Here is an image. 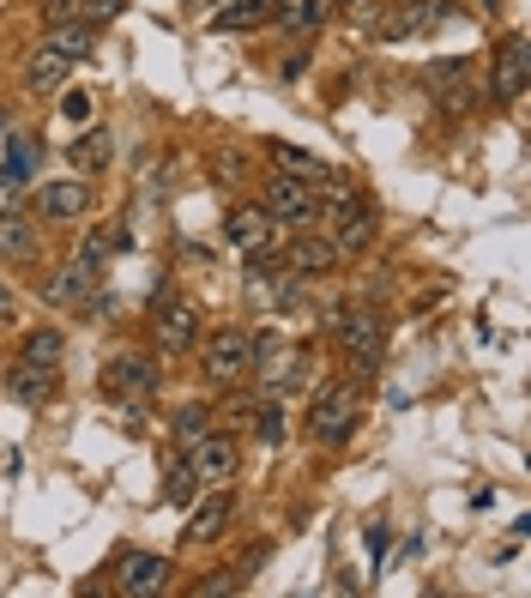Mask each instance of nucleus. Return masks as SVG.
I'll list each match as a JSON object with an SVG mask.
<instances>
[{"label": "nucleus", "instance_id": "1", "mask_svg": "<svg viewBox=\"0 0 531 598\" xmlns=\"http://www.w3.org/2000/svg\"><path fill=\"white\" fill-rule=\"evenodd\" d=\"M332 339H339V351L351 357L362 375H374V363H381V345H386V321L374 309H357V302H344V309L327 314Z\"/></svg>", "mask_w": 531, "mask_h": 598}, {"label": "nucleus", "instance_id": "2", "mask_svg": "<svg viewBox=\"0 0 531 598\" xmlns=\"http://www.w3.org/2000/svg\"><path fill=\"white\" fill-rule=\"evenodd\" d=\"M357 412H362L357 381H332V387H320L315 412H308V429H315L320 448H339V441L357 429Z\"/></svg>", "mask_w": 531, "mask_h": 598}, {"label": "nucleus", "instance_id": "3", "mask_svg": "<svg viewBox=\"0 0 531 598\" xmlns=\"http://www.w3.org/2000/svg\"><path fill=\"white\" fill-rule=\"evenodd\" d=\"M200 369H205V381H212V387H236V381H248V369H254V339L236 333V327L212 333V339H205V351H200Z\"/></svg>", "mask_w": 531, "mask_h": 598}, {"label": "nucleus", "instance_id": "4", "mask_svg": "<svg viewBox=\"0 0 531 598\" xmlns=\"http://www.w3.org/2000/svg\"><path fill=\"white\" fill-rule=\"evenodd\" d=\"M266 212L278 218V231H308V224L320 218V194L308 182H296V175H272L266 182Z\"/></svg>", "mask_w": 531, "mask_h": 598}, {"label": "nucleus", "instance_id": "5", "mask_svg": "<svg viewBox=\"0 0 531 598\" xmlns=\"http://www.w3.org/2000/svg\"><path fill=\"white\" fill-rule=\"evenodd\" d=\"M151 339H158L163 357H181V351H193V339H200V309H193V302H181V297H158Z\"/></svg>", "mask_w": 531, "mask_h": 598}, {"label": "nucleus", "instance_id": "6", "mask_svg": "<svg viewBox=\"0 0 531 598\" xmlns=\"http://www.w3.org/2000/svg\"><path fill=\"white\" fill-rule=\"evenodd\" d=\"M43 302H49V309H97V302H103L97 266H85V260L55 266V273H49V285H43Z\"/></svg>", "mask_w": 531, "mask_h": 598}, {"label": "nucleus", "instance_id": "7", "mask_svg": "<svg viewBox=\"0 0 531 598\" xmlns=\"http://www.w3.org/2000/svg\"><path fill=\"white\" fill-rule=\"evenodd\" d=\"M230 520H236V495L212 483V495H200V502H193V514H188V526H181V538H188V544H217V538L230 532Z\"/></svg>", "mask_w": 531, "mask_h": 598}, {"label": "nucleus", "instance_id": "8", "mask_svg": "<svg viewBox=\"0 0 531 598\" xmlns=\"http://www.w3.org/2000/svg\"><path fill=\"white\" fill-rule=\"evenodd\" d=\"M103 381H109V393H121V399H151V393H158V363H151L146 351H121V357H109Z\"/></svg>", "mask_w": 531, "mask_h": 598}, {"label": "nucleus", "instance_id": "9", "mask_svg": "<svg viewBox=\"0 0 531 598\" xmlns=\"http://www.w3.org/2000/svg\"><path fill=\"white\" fill-rule=\"evenodd\" d=\"M188 472H193V483H230L236 478V441L230 436H200L188 448Z\"/></svg>", "mask_w": 531, "mask_h": 598}, {"label": "nucleus", "instance_id": "10", "mask_svg": "<svg viewBox=\"0 0 531 598\" xmlns=\"http://www.w3.org/2000/svg\"><path fill=\"white\" fill-rule=\"evenodd\" d=\"M224 236H230V248H242V254L272 248V242H278V218H272L266 206H236L224 218Z\"/></svg>", "mask_w": 531, "mask_h": 598}, {"label": "nucleus", "instance_id": "11", "mask_svg": "<svg viewBox=\"0 0 531 598\" xmlns=\"http://www.w3.org/2000/svg\"><path fill=\"white\" fill-rule=\"evenodd\" d=\"M278 254H284V266H290L296 278H320V273H332V266L344 260V254L332 248V236H290Z\"/></svg>", "mask_w": 531, "mask_h": 598}, {"label": "nucleus", "instance_id": "12", "mask_svg": "<svg viewBox=\"0 0 531 598\" xmlns=\"http://www.w3.org/2000/svg\"><path fill=\"white\" fill-rule=\"evenodd\" d=\"M447 12H453V0H411L405 12H386V19H381V36H386V43H405V36L435 31Z\"/></svg>", "mask_w": 531, "mask_h": 598}, {"label": "nucleus", "instance_id": "13", "mask_svg": "<svg viewBox=\"0 0 531 598\" xmlns=\"http://www.w3.org/2000/svg\"><path fill=\"white\" fill-rule=\"evenodd\" d=\"M170 587V556H121V575H115V592L146 598Z\"/></svg>", "mask_w": 531, "mask_h": 598}, {"label": "nucleus", "instance_id": "14", "mask_svg": "<svg viewBox=\"0 0 531 598\" xmlns=\"http://www.w3.org/2000/svg\"><path fill=\"white\" fill-rule=\"evenodd\" d=\"M374 236H381V218H374L362 200H357L351 212H339V218H332V248H339V254H369Z\"/></svg>", "mask_w": 531, "mask_h": 598}, {"label": "nucleus", "instance_id": "15", "mask_svg": "<svg viewBox=\"0 0 531 598\" xmlns=\"http://www.w3.org/2000/svg\"><path fill=\"white\" fill-rule=\"evenodd\" d=\"M67 73H73V61L61 55V49H49V43H36L31 61H24V85H31L36 97H55L61 85H67Z\"/></svg>", "mask_w": 531, "mask_h": 598}, {"label": "nucleus", "instance_id": "16", "mask_svg": "<svg viewBox=\"0 0 531 598\" xmlns=\"http://www.w3.org/2000/svg\"><path fill=\"white\" fill-rule=\"evenodd\" d=\"M525 85H531V55H525V36H508L501 43V55H496V97H525Z\"/></svg>", "mask_w": 531, "mask_h": 598}, {"label": "nucleus", "instance_id": "17", "mask_svg": "<svg viewBox=\"0 0 531 598\" xmlns=\"http://www.w3.org/2000/svg\"><path fill=\"white\" fill-rule=\"evenodd\" d=\"M36 206H43V218L49 224H67V218H85V206H91V188L73 175V182H49L43 194H36Z\"/></svg>", "mask_w": 531, "mask_h": 598}, {"label": "nucleus", "instance_id": "18", "mask_svg": "<svg viewBox=\"0 0 531 598\" xmlns=\"http://www.w3.org/2000/svg\"><path fill=\"white\" fill-rule=\"evenodd\" d=\"M429 85H435V104H447V109H465L471 104V61H435L429 67Z\"/></svg>", "mask_w": 531, "mask_h": 598}, {"label": "nucleus", "instance_id": "19", "mask_svg": "<svg viewBox=\"0 0 531 598\" xmlns=\"http://www.w3.org/2000/svg\"><path fill=\"white\" fill-rule=\"evenodd\" d=\"M272 19H278L290 36H308L332 19V0H272Z\"/></svg>", "mask_w": 531, "mask_h": 598}, {"label": "nucleus", "instance_id": "20", "mask_svg": "<svg viewBox=\"0 0 531 598\" xmlns=\"http://www.w3.org/2000/svg\"><path fill=\"white\" fill-rule=\"evenodd\" d=\"M36 248H43L36 218H24V212H0V260H31Z\"/></svg>", "mask_w": 531, "mask_h": 598}, {"label": "nucleus", "instance_id": "21", "mask_svg": "<svg viewBox=\"0 0 531 598\" xmlns=\"http://www.w3.org/2000/svg\"><path fill=\"white\" fill-rule=\"evenodd\" d=\"M272 363L266 369V393H296V387H308V375H315V357H308V351H272Z\"/></svg>", "mask_w": 531, "mask_h": 598}, {"label": "nucleus", "instance_id": "22", "mask_svg": "<svg viewBox=\"0 0 531 598\" xmlns=\"http://www.w3.org/2000/svg\"><path fill=\"white\" fill-rule=\"evenodd\" d=\"M43 43H49V49H61L67 61H85L91 49H97V24H85V19H55Z\"/></svg>", "mask_w": 531, "mask_h": 598}, {"label": "nucleus", "instance_id": "23", "mask_svg": "<svg viewBox=\"0 0 531 598\" xmlns=\"http://www.w3.org/2000/svg\"><path fill=\"white\" fill-rule=\"evenodd\" d=\"M109 158H115V146H109V134H103V127H91V134H79L67 146V163L79 175H97V170H109Z\"/></svg>", "mask_w": 531, "mask_h": 598}, {"label": "nucleus", "instance_id": "24", "mask_svg": "<svg viewBox=\"0 0 531 598\" xmlns=\"http://www.w3.org/2000/svg\"><path fill=\"white\" fill-rule=\"evenodd\" d=\"M272 163H278L284 175H296V182H332V163H320V158H308V151H296V146H284V139H272Z\"/></svg>", "mask_w": 531, "mask_h": 598}, {"label": "nucleus", "instance_id": "25", "mask_svg": "<svg viewBox=\"0 0 531 598\" xmlns=\"http://www.w3.org/2000/svg\"><path fill=\"white\" fill-rule=\"evenodd\" d=\"M121 248H127L121 224H91V231H85V242H79V260H85V266H97V273H103V266H109Z\"/></svg>", "mask_w": 531, "mask_h": 598}, {"label": "nucleus", "instance_id": "26", "mask_svg": "<svg viewBox=\"0 0 531 598\" xmlns=\"http://www.w3.org/2000/svg\"><path fill=\"white\" fill-rule=\"evenodd\" d=\"M7 387H12V399H19V405H43L49 393H55V369L19 363V369H12V381H7Z\"/></svg>", "mask_w": 531, "mask_h": 598}, {"label": "nucleus", "instance_id": "27", "mask_svg": "<svg viewBox=\"0 0 531 598\" xmlns=\"http://www.w3.org/2000/svg\"><path fill=\"white\" fill-rule=\"evenodd\" d=\"M272 19V0H224V7L212 12L217 31H254V24Z\"/></svg>", "mask_w": 531, "mask_h": 598}, {"label": "nucleus", "instance_id": "28", "mask_svg": "<svg viewBox=\"0 0 531 598\" xmlns=\"http://www.w3.org/2000/svg\"><path fill=\"white\" fill-rule=\"evenodd\" d=\"M61 357H67V333H55V327H36V333H24V363L55 369Z\"/></svg>", "mask_w": 531, "mask_h": 598}, {"label": "nucleus", "instance_id": "29", "mask_svg": "<svg viewBox=\"0 0 531 598\" xmlns=\"http://www.w3.org/2000/svg\"><path fill=\"white\" fill-rule=\"evenodd\" d=\"M170 429H176V441H181V448H193V441H200L205 429H212V412H205V405H181Z\"/></svg>", "mask_w": 531, "mask_h": 598}, {"label": "nucleus", "instance_id": "30", "mask_svg": "<svg viewBox=\"0 0 531 598\" xmlns=\"http://www.w3.org/2000/svg\"><path fill=\"white\" fill-rule=\"evenodd\" d=\"M236 587H242V568H217V575L200 580V598H224V592H236Z\"/></svg>", "mask_w": 531, "mask_h": 598}, {"label": "nucleus", "instance_id": "31", "mask_svg": "<svg viewBox=\"0 0 531 598\" xmlns=\"http://www.w3.org/2000/svg\"><path fill=\"white\" fill-rule=\"evenodd\" d=\"M261 441H266V448H278V441H284V412H278V399L261 405Z\"/></svg>", "mask_w": 531, "mask_h": 598}, {"label": "nucleus", "instance_id": "32", "mask_svg": "<svg viewBox=\"0 0 531 598\" xmlns=\"http://www.w3.org/2000/svg\"><path fill=\"white\" fill-rule=\"evenodd\" d=\"M121 7H127V0H79V19L85 24H103V19H115Z\"/></svg>", "mask_w": 531, "mask_h": 598}, {"label": "nucleus", "instance_id": "33", "mask_svg": "<svg viewBox=\"0 0 531 598\" xmlns=\"http://www.w3.org/2000/svg\"><path fill=\"white\" fill-rule=\"evenodd\" d=\"M212 175H217V182H242V158H236V151H217Z\"/></svg>", "mask_w": 531, "mask_h": 598}, {"label": "nucleus", "instance_id": "34", "mask_svg": "<svg viewBox=\"0 0 531 598\" xmlns=\"http://www.w3.org/2000/svg\"><path fill=\"white\" fill-rule=\"evenodd\" d=\"M344 12H351V24H362V31H369V24L381 19V0H344Z\"/></svg>", "mask_w": 531, "mask_h": 598}, {"label": "nucleus", "instance_id": "35", "mask_svg": "<svg viewBox=\"0 0 531 598\" xmlns=\"http://www.w3.org/2000/svg\"><path fill=\"white\" fill-rule=\"evenodd\" d=\"M188 495H193V472H188V460H181L170 472V502H188Z\"/></svg>", "mask_w": 531, "mask_h": 598}, {"label": "nucleus", "instance_id": "36", "mask_svg": "<svg viewBox=\"0 0 531 598\" xmlns=\"http://www.w3.org/2000/svg\"><path fill=\"white\" fill-rule=\"evenodd\" d=\"M61 116H67V121H85V116H91V97H85V92H67V97H61Z\"/></svg>", "mask_w": 531, "mask_h": 598}, {"label": "nucleus", "instance_id": "37", "mask_svg": "<svg viewBox=\"0 0 531 598\" xmlns=\"http://www.w3.org/2000/svg\"><path fill=\"white\" fill-rule=\"evenodd\" d=\"M19 206H24V188L12 175H0V212H19Z\"/></svg>", "mask_w": 531, "mask_h": 598}, {"label": "nucleus", "instance_id": "38", "mask_svg": "<svg viewBox=\"0 0 531 598\" xmlns=\"http://www.w3.org/2000/svg\"><path fill=\"white\" fill-rule=\"evenodd\" d=\"M12 314H19V297H12V285H7V278H0V327H7Z\"/></svg>", "mask_w": 531, "mask_h": 598}, {"label": "nucleus", "instance_id": "39", "mask_svg": "<svg viewBox=\"0 0 531 598\" xmlns=\"http://www.w3.org/2000/svg\"><path fill=\"white\" fill-rule=\"evenodd\" d=\"M471 7H477V12H496V0H471Z\"/></svg>", "mask_w": 531, "mask_h": 598}, {"label": "nucleus", "instance_id": "40", "mask_svg": "<svg viewBox=\"0 0 531 598\" xmlns=\"http://www.w3.org/2000/svg\"><path fill=\"white\" fill-rule=\"evenodd\" d=\"M188 7H224V0H188Z\"/></svg>", "mask_w": 531, "mask_h": 598}, {"label": "nucleus", "instance_id": "41", "mask_svg": "<svg viewBox=\"0 0 531 598\" xmlns=\"http://www.w3.org/2000/svg\"><path fill=\"white\" fill-rule=\"evenodd\" d=\"M0 127H7V116H0Z\"/></svg>", "mask_w": 531, "mask_h": 598}]
</instances>
